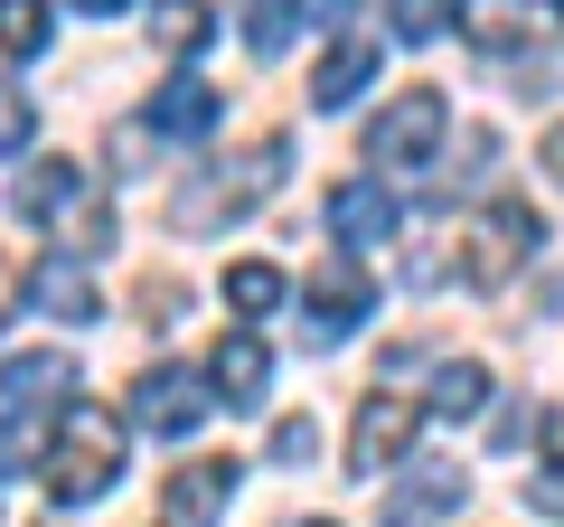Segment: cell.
Here are the masks:
<instances>
[{
  "instance_id": "5b68a950",
  "label": "cell",
  "mask_w": 564,
  "mask_h": 527,
  "mask_svg": "<svg viewBox=\"0 0 564 527\" xmlns=\"http://www.w3.org/2000/svg\"><path fill=\"white\" fill-rule=\"evenodd\" d=\"M207 406H217V396H207L198 367H170V358H161V367H141V377H132V424L170 433V443H180V433H198Z\"/></svg>"
},
{
  "instance_id": "603a6c76",
  "label": "cell",
  "mask_w": 564,
  "mask_h": 527,
  "mask_svg": "<svg viewBox=\"0 0 564 527\" xmlns=\"http://www.w3.org/2000/svg\"><path fill=\"white\" fill-rule=\"evenodd\" d=\"M386 29H395L404 47H433L452 29V0H386Z\"/></svg>"
},
{
  "instance_id": "7c38bea8",
  "label": "cell",
  "mask_w": 564,
  "mask_h": 527,
  "mask_svg": "<svg viewBox=\"0 0 564 527\" xmlns=\"http://www.w3.org/2000/svg\"><path fill=\"white\" fill-rule=\"evenodd\" d=\"M76 207H85V170L66 161V151H47V161L20 170V217L29 226H66Z\"/></svg>"
},
{
  "instance_id": "e0dca14e",
  "label": "cell",
  "mask_w": 564,
  "mask_h": 527,
  "mask_svg": "<svg viewBox=\"0 0 564 527\" xmlns=\"http://www.w3.org/2000/svg\"><path fill=\"white\" fill-rule=\"evenodd\" d=\"M217 39V0H151V47L161 57H198Z\"/></svg>"
},
{
  "instance_id": "52a82bcc",
  "label": "cell",
  "mask_w": 564,
  "mask_h": 527,
  "mask_svg": "<svg viewBox=\"0 0 564 527\" xmlns=\"http://www.w3.org/2000/svg\"><path fill=\"white\" fill-rule=\"evenodd\" d=\"M302 340H348V330L367 321V302H377V283L358 273V255H329L321 273H311V292H302Z\"/></svg>"
},
{
  "instance_id": "44dd1931",
  "label": "cell",
  "mask_w": 564,
  "mask_h": 527,
  "mask_svg": "<svg viewBox=\"0 0 564 527\" xmlns=\"http://www.w3.org/2000/svg\"><path fill=\"white\" fill-rule=\"evenodd\" d=\"M236 20H245V47H254V57H282V47H292V20H302V0H245Z\"/></svg>"
},
{
  "instance_id": "cb8c5ba5",
  "label": "cell",
  "mask_w": 564,
  "mask_h": 527,
  "mask_svg": "<svg viewBox=\"0 0 564 527\" xmlns=\"http://www.w3.org/2000/svg\"><path fill=\"white\" fill-rule=\"evenodd\" d=\"M462 29H470V39H480V47H518V39H527L518 0H470V10H462Z\"/></svg>"
},
{
  "instance_id": "7a4b0ae2",
  "label": "cell",
  "mask_w": 564,
  "mask_h": 527,
  "mask_svg": "<svg viewBox=\"0 0 564 527\" xmlns=\"http://www.w3.org/2000/svg\"><path fill=\"white\" fill-rule=\"evenodd\" d=\"M282 142H254L245 151V161H217V170H198V180L180 189V207H170V217H180V236H217V226H236L245 207H263L282 189Z\"/></svg>"
},
{
  "instance_id": "9c48e42d",
  "label": "cell",
  "mask_w": 564,
  "mask_h": 527,
  "mask_svg": "<svg viewBox=\"0 0 564 527\" xmlns=\"http://www.w3.org/2000/svg\"><path fill=\"white\" fill-rule=\"evenodd\" d=\"M207 396H217L226 415H254L263 396H273V348H263L254 330H226L217 358H207Z\"/></svg>"
},
{
  "instance_id": "4dcf8cb0",
  "label": "cell",
  "mask_w": 564,
  "mask_h": 527,
  "mask_svg": "<svg viewBox=\"0 0 564 527\" xmlns=\"http://www.w3.org/2000/svg\"><path fill=\"white\" fill-rule=\"evenodd\" d=\"M76 10L85 20H113V10H132V0H76Z\"/></svg>"
},
{
  "instance_id": "d6986e66",
  "label": "cell",
  "mask_w": 564,
  "mask_h": 527,
  "mask_svg": "<svg viewBox=\"0 0 564 527\" xmlns=\"http://www.w3.org/2000/svg\"><path fill=\"white\" fill-rule=\"evenodd\" d=\"M480 406H489V367L480 358H452L443 377H433V396H423V415H443V424H470Z\"/></svg>"
},
{
  "instance_id": "3957f363",
  "label": "cell",
  "mask_w": 564,
  "mask_h": 527,
  "mask_svg": "<svg viewBox=\"0 0 564 527\" xmlns=\"http://www.w3.org/2000/svg\"><path fill=\"white\" fill-rule=\"evenodd\" d=\"M536 245H545V217H536L527 198H499V207L462 236V283H470V292H508V283H518V264L536 255Z\"/></svg>"
},
{
  "instance_id": "30bf717a",
  "label": "cell",
  "mask_w": 564,
  "mask_h": 527,
  "mask_svg": "<svg viewBox=\"0 0 564 527\" xmlns=\"http://www.w3.org/2000/svg\"><path fill=\"white\" fill-rule=\"evenodd\" d=\"M0 406H10V415H57V406H76V367H66L57 348H20V358L0 367Z\"/></svg>"
},
{
  "instance_id": "9a60e30c",
  "label": "cell",
  "mask_w": 564,
  "mask_h": 527,
  "mask_svg": "<svg viewBox=\"0 0 564 527\" xmlns=\"http://www.w3.org/2000/svg\"><path fill=\"white\" fill-rule=\"evenodd\" d=\"M367 76H377V39H358V29H348V39L321 57V76H311V104H321V114H339V104L367 95Z\"/></svg>"
},
{
  "instance_id": "1f68e13d",
  "label": "cell",
  "mask_w": 564,
  "mask_h": 527,
  "mask_svg": "<svg viewBox=\"0 0 564 527\" xmlns=\"http://www.w3.org/2000/svg\"><path fill=\"white\" fill-rule=\"evenodd\" d=\"M302 527H339V518H302Z\"/></svg>"
},
{
  "instance_id": "6da1fadb",
  "label": "cell",
  "mask_w": 564,
  "mask_h": 527,
  "mask_svg": "<svg viewBox=\"0 0 564 527\" xmlns=\"http://www.w3.org/2000/svg\"><path fill=\"white\" fill-rule=\"evenodd\" d=\"M122 481V415L113 406H66L57 415V443H47V499L57 508H85Z\"/></svg>"
},
{
  "instance_id": "ffe728a7",
  "label": "cell",
  "mask_w": 564,
  "mask_h": 527,
  "mask_svg": "<svg viewBox=\"0 0 564 527\" xmlns=\"http://www.w3.org/2000/svg\"><path fill=\"white\" fill-rule=\"evenodd\" d=\"M292 302V283H282V264H226V311L236 321H263V311Z\"/></svg>"
},
{
  "instance_id": "4fadbf2b",
  "label": "cell",
  "mask_w": 564,
  "mask_h": 527,
  "mask_svg": "<svg viewBox=\"0 0 564 527\" xmlns=\"http://www.w3.org/2000/svg\"><path fill=\"white\" fill-rule=\"evenodd\" d=\"M217 85L207 76H170L161 95H151V132H161V142H207V132H217Z\"/></svg>"
},
{
  "instance_id": "8fae6325",
  "label": "cell",
  "mask_w": 564,
  "mask_h": 527,
  "mask_svg": "<svg viewBox=\"0 0 564 527\" xmlns=\"http://www.w3.org/2000/svg\"><path fill=\"white\" fill-rule=\"evenodd\" d=\"M404 226V207H395V189H377V180H348V189H329V236L358 255V245H386Z\"/></svg>"
},
{
  "instance_id": "2e32d148",
  "label": "cell",
  "mask_w": 564,
  "mask_h": 527,
  "mask_svg": "<svg viewBox=\"0 0 564 527\" xmlns=\"http://www.w3.org/2000/svg\"><path fill=\"white\" fill-rule=\"evenodd\" d=\"M29 302H39L47 321H76V330L104 311V302H95V283H85V264H66V255H47L39 273H29Z\"/></svg>"
},
{
  "instance_id": "ba28073f",
  "label": "cell",
  "mask_w": 564,
  "mask_h": 527,
  "mask_svg": "<svg viewBox=\"0 0 564 527\" xmlns=\"http://www.w3.org/2000/svg\"><path fill=\"white\" fill-rule=\"evenodd\" d=\"M226 499H236V462H226V452H198V462L170 471V490H161V527H217Z\"/></svg>"
},
{
  "instance_id": "5bb4252c",
  "label": "cell",
  "mask_w": 564,
  "mask_h": 527,
  "mask_svg": "<svg viewBox=\"0 0 564 527\" xmlns=\"http://www.w3.org/2000/svg\"><path fill=\"white\" fill-rule=\"evenodd\" d=\"M462 499H470V481H462V471H452V462H423L414 481H404L395 499H386V527H433V518H452Z\"/></svg>"
},
{
  "instance_id": "277c9868",
  "label": "cell",
  "mask_w": 564,
  "mask_h": 527,
  "mask_svg": "<svg viewBox=\"0 0 564 527\" xmlns=\"http://www.w3.org/2000/svg\"><path fill=\"white\" fill-rule=\"evenodd\" d=\"M443 132H452L443 85H404V95L377 114V132H367V161L377 170H423L433 151H443Z\"/></svg>"
},
{
  "instance_id": "d4e9b609",
  "label": "cell",
  "mask_w": 564,
  "mask_h": 527,
  "mask_svg": "<svg viewBox=\"0 0 564 527\" xmlns=\"http://www.w3.org/2000/svg\"><path fill=\"white\" fill-rule=\"evenodd\" d=\"M311 452H321V424H311V415H282V424H273V462H292V471H302Z\"/></svg>"
},
{
  "instance_id": "d6a6232c",
  "label": "cell",
  "mask_w": 564,
  "mask_h": 527,
  "mask_svg": "<svg viewBox=\"0 0 564 527\" xmlns=\"http://www.w3.org/2000/svg\"><path fill=\"white\" fill-rule=\"evenodd\" d=\"M555 29H564V0H555Z\"/></svg>"
},
{
  "instance_id": "4316f807",
  "label": "cell",
  "mask_w": 564,
  "mask_h": 527,
  "mask_svg": "<svg viewBox=\"0 0 564 527\" xmlns=\"http://www.w3.org/2000/svg\"><path fill=\"white\" fill-rule=\"evenodd\" d=\"M66 236H76L85 255H104V245H113V217H104V207H76V217H66Z\"/></svg>"
},
{
  "instance_id": "484cf974",
  "label": "cell",
  "mask_w": 564,
  "mask_h": 527,
  "mask_svg": "<svg viewBox=\"0 0 564 527\" xmlns=\"http://www.w3.org/2000/svg\"><path fill=\"white\" fill-rule=\"evenodd\" d=\"M29 132H39L29 95H10V85H0V151H29Z\"/></svg>"
},
{
  "instance_id": "8992f818",
  "label": "cell",
  "mask_w": 564,
  "mask_h": 527,
  "mask_svg": "<svg viewBox=\"0 0 564 527\" xmlns=\"http://www.w3.org/2000/svg\"><path fill=\"white\" fill-rule=\"evenodd\" d=\"M414 433H423V406H414V396H367L358 424H348V471H358V481L395 471L404 452H414Z\"/></svg>"
},
{
  "instance_id": "ac0fdd59",
  "label": "cell",
  "mask_w": 564,
  "mask_h": 527,
  "mask_svg": "<svg viewBox=\"0 0 564 527\" xmlns=\"http://www.w3.org/2000/svg\"><path fill=\"white\" fill-rule=\"evenodd\" d=\"M57 415H66V406H57ZM57 415H10V406H0V481H20V471H47Z\"/></svg>"
},
{
  "instance_id": "f1b7e54d",
  "label": "cell",
  "mask_w": 564,
  "mask_h": 527,
  "mask_svg": "<svg viewBox=\"0 0 564 527\" xmlns=\"http://www.w3.org/2000/svg\"><path fill=\"white\" fill-rule=\"evenodd\" d=\"M536 161H545V180H564V122H555V132L536 142Z\"/></svg>"
},
{
  "instance_id": "f546056e",
  "label": "cell",
  "mask_w": 564,
  "mask_h": 527,
  "mask_svg": "<svg viewBox=\"0 0 564 527\" xmlns=\"http://www.w3.org/2000/svg\"><path fill=\"white\" fill-rule=\"evenodd\" d=\"M311 20H348V10H358V0H302Z\"/></svg>"
},
{
  "instance_id": "7402d4cb",
  "label": "cell",
  "mask_w": 564,
  "mask_h": 527,
  "mask_svg": "<svg viewBox=\"0 0 564 527\" xmlns=\"http://www.w3.org/2000/svg\"><path fill=\"white\" fill-rule=\"evenodd\" d=\"M47 47V0H0V57H39Z\"/></svg>"
},
{
  "instance_id": "83f0119b",
  "label": "cell",
  "mask_w": 564,
  "mask_h": 527,
  "mask_svg": "<svg viewBox=\"0 0 564 527\" xmlns=\"http://www.w3.org/2000/svg\"><path fill=\"white\" fill-rule=\"evenodd\" d=\"M527 499H536L545 518H564V462H555V471H536V481H527Z\"/></svg>"
}]
</instances>
